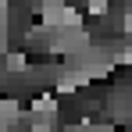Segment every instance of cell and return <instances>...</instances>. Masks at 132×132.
<instances>
[{
    "label": "cell",
    "instance_id": "6da1fadb",
    "mask_svg": "<svg viewBox=\"0 0 132 132\" xmlns=\"http://www.w3.org/2000/svg\"><path fill=\"white\" fill-rule=\"evenodd\" d=\"M4 68L7 71H29V54L25 50H7L4 54Z\"/></svg>",
    "mask_w": 132,
    "mask_h": 132
},
{
    "label": "cell",
    "instance_id": "7a4b0ae2",
    "mask_svg": "<svg viewBox=\"0 0 132 132\" xmlns=\"http://www.w3.org/2000/svg\"><path fill=\"white\" fill-rule=\"evenodd\" d=\"M32 111H36V114H54V111H57V96H50V93L39 96V100L32 104Z\"/></svg>",
    "mask_w": 132,
    "mask_h": 132
}]
</instances>
